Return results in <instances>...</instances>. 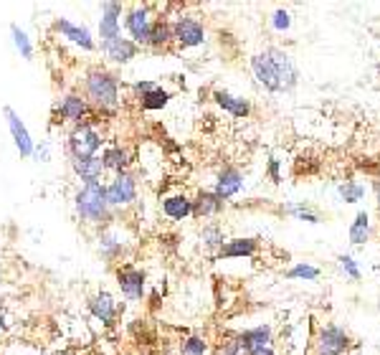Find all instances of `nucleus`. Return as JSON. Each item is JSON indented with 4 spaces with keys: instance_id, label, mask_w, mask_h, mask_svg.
Here are the masks:
<instances>
[{
    "instance_id": "a211bd4d",
    "label": "nucleus",
    "mask_w": 380,
    "mask_h": 355,
    "mask_svg": "<svg viewBox=\"0 0 380 355\" xmlns=\"http://www.w3.org/2000/svg\"><path fill=\"white\" fill-rule=\"evenodd\" d=\"M99 157H102L104 170H107V173H112V175L127 173V170L132 168V163H134V155H132L129 150H127L125 145H120V142L107 145Z\"/></svg>"
},
{
    "instance_id": "c85d7f7f",
    "label": "nucleus",
    "mask_w": 380,
    "mask_h": 355,
    "mask_svg": "<svg viewBox=\"0 0 380 355\" xmlns=\"http://www.w3.org/2000/svg\"><path fill=\"white\" fill-rule=\"evenodd\" d=\"M11 38H13V46H16V51H18L25 61L33 59V43H30L28 33H25L18 23H11Z\"/></svg>"
},
{
    "instance_id": "a19ab883",
    "label": "nucleus",
    "mask_w": 380,
    "mask_h": 355,
    "mask_svg": "<svg viewBox=\"0 0 380 355\" xmlns=\"http://www.w3.org/2000/svg\"><path fill=\"white\" fill-rule=\"evenodd\" d=\"M378 216H380V183H378Z\"/></svg>"
},
{
    "instance_id": "58836bf2",
    "label": "nucleus",
    "mask_w": 380,
    "mask_h": 355,
    "mask_svg": "<svg viewBox=\"0 0 380 355\" xmlns=\"http://www.w3.org/2000/svg\"><path fill=\"white\" fill-rule=\"evenodd\" d=\"M269 175H272L274 183H282V173H279V160H272V163H269Z\"/></svg>"
},
{
    "instance_id": "c756f323",
    "label": "nucleus",
    "mask_w": 380,
    "mask_h": 355,
    "mask_svg": "<svg viewBox=\"0 0 380 355\" xmlns=\"http://www.w3.org/2000/svg\"><path fill=\"white\" fill-rule=\"evenodd\" d=\"M338 196L342 198V203H360L365 198V183L360 181H345L338 188Z\"/></svg>"
},
{
    "instance_id": "37998d69",
    "label": "nucleus",
    "mask_w": 380,
    "mask_h": 355,
    "mask_svg": "<svg viewBox=\"0 0 380 355\" xmlns=\"http://www.w3.org/2000/svg\"><path fill=\"white\" fill-rule=\"evenodd\" d=\"M165 355H175V353H165Z\"/></svg>"
},
{
    "instance_id": "4468645a",
    "label": "nucleus",
    "mask_w": 380,
    "mask_h": 355,
    "mask_svg": "<svg viewBox=\"0 0 380 355\" xmlns=\"http://www.w3.org/2000/svg\"><path fill=\"white\" fill-rule=\"evenodd\" d=\"M97 249L107 261H120L127 254V249H129V241H127V236L120 229L104 226V229H99Z\"/></svg>"
},
{
    "instance_id": "72a5a7b5",
    "label": "nucleus",
    "mask_w": 380,
    "mask_h": 355,
    "mask_svg": "<svg viewBox=\"0 0 380 355\" xmlns=\"http://www.w3.org/2000/svg\"><path fill=\"white\" fill-rule=\"evenodd\" d=\"M317 277H320V269L312 264H294L287 271V279H307V282H314Z\"/></svg>"
},
{
    "instance_id": "ddd939ff",
    "label": "nucleus",
    "mask_w": 380,
    "mask_h": 355,
    "mask_svg": "<svg viewBox=\"0 0 380 355\" xmlns=\"http://www.w3.org/2000/svg\"><path fill=\"white\" fill-rule=\"evenodd\" d=\"M350 348V335L338 325H327L320 330L314 340V353L317 355H345Z\"/></svg>"
},
{
    "instance_id": "4be33fe9",
    "label": "nucleus",
    "mask_w": 380,
    "mask_h": 355,
    "mask_svg": "<svg viewBox=\"0 0 380 355\" xmlns=\"http://www.w3.org/2000/svg\"><path fill=\"white\" fill-rule=\"evenodd\" d=\"M226 208V201H221L213 191H198L193 198V218H216Z\"/></svg>"
},
{
    "instance_id": "a878e982",
    "label": "nucleus",
    "mask_w": 380,
    "mask_h": 355,
    "mask_svg": "<svg viewBox=\"0 0 380 355\" xmlns=\"http://www.w3.org/2000/svg\"><path fill=\"white\" fill-rule=\"evenodd\" d=\"M226 234H224V229L218 226V223H205L203 229H200V244H203L205 249H211V252H221L224 249V244H226Z\"/></svg>"
},
{
    "instance_id": "2f4dec72",
    "label": "nucleus",
    "mask_w": 380,
    "mask_h": 355,
    "mask_svg": "<svg viewBox=\"0 0 380 355\" xmlns=\"http://www.w3.org/2000/svg\"><path fill=\"white\" fill-rule=\"evenodd\" d=\"M284 213H289V216H294L296 221H307V223H320V213L312 211L309 205L304 203H292V205H284Z\"/></svg>"
},
{
    "instance_id": "a18cd8bd",
    "label": "nucleus",
    "mask_w": 380,
    "mask_h": 355,
    "mask_svg": "<svg viewBox=\"0 0 380 355\" xmlns=\"http://www.w3.org/2000/svg\"><path fill=\"white\" fill-rule=\"evenodd\" d=\"M0 257H3V252H0Z\"/></svg>"
},
{
    "instance_id": "9b49d317",
    "label": "nucleus",
    "mask_w": 380,
    "mask_h": 355,
    "mask_svg": "<svg viewBox=\"0 0 380 355\" xmlns=\"http://www.w3.org/2000/svg\"><path fill=\"white\" fill-rule=\"evenodd\" d=\"M3 117H6L8 133H11L13 145H16V150H18V155L23 157V160L33 157V150H36V142H33V137H30V133H28V127H25V122L21 120L18 112H16V109H13V107H3Z\"/></svg>"
},
{
    "instance_id": "39448f33",
    "label": "nucleus",
    "mask_w": 380,
    "mask_h": 355,
    "mask_svg": "<svg viewBox=\"0 0 380 355\" xmlns=\"http://www.w3.org/2000/svg\"><path fill=\"white\" fill-rule=\"evenodd\" d=\"M104 191H107L109 208H112V211H125V208L134 205V201H137V193H139L137 175H134L132 170L112 175V181L104 183Z\"/></svg>"
},
{
    "instance_id": "1a4fd4ad",
    "label": "nucleus",
    "mask_w": 380,
    "mask_h": 355,
    "mask_svg": "<svg viewBox=\"0 0 380 355\" xmlns=\"http://www.w3.org/2000/svg\"><path fill=\"white\" fill-rule=\"evenodd\" d=\"M173 41L180 51L198 48L205 43V26L193 16H178L173 18Z\"/></svg>"
},
{
    "instance_id": "5701e85b",
    "label": "nucleus",
    "mask_w": 380,
    "mask_h": 355,
    "mask_svg": "<svg viewBox=\"0 0 380 355\" xmlns=\"http://www.w3.org/2000/svg\"><path fill=\"white\" fill-rule=\"evenodd\" d=\"M238 340H241L246 353H253V350H261V348H272L274 332L269 325H256V327H248V330L238 332Z\"/></svg>"
},
{
    "instance_id": "c9c22d12",
    "label": "nucleus",
    "mask_w": 380,
    "mask_h": 355,
    "mask_svg": "<svg viewBox=\"0 0 380 355\" xmlns=\"http://www.w3.org/2000/svg\"><path fill=\"white\" fill-rule=\"evenodd\" d=\"M338 261H340V266H342V271L352 279V282H357V279H360V269H357V264H355V259H352V257H347V254H340Z\"/></svg>"
},
{
    "instance_id": "ea45409f",
    "label": "nucleus",
    "mask_w": 380,
    "mask_h": 355,
    "mask_svg": "<svg viewBox=\"0 0 380 355\" xmlns=\"http://www.w3.org/2000/svg\"><path fill=\"white\" fill-rule=\"evenodd\" d=\"M248 355H277V353H274V348H261V350H253V353H248Z\"/></svg>"
},
{
    "instance_id": "6ab92c4d",
    "label": "nucleus",
    "mask_w": 380,
    "mask_h": 355,
    "mask_svg": "<svg viewBox=\"0 0 380 355\" xmlns=\"http://www.w3.org/2000/svg\"><path fill=\"white\" fill-rule=\"evenodd\" d=\"M69 165H71V173L76 175V181L81 183V186H86V183H102V178L107 175L99 155L84 157V160H69Z\"/></svg>"
},
{
    "instance_id": "2eb2a0df",
    "label": "nucleus",
    "mask_w": 380,
    "mask_h": 355,
    "mask_svg": "<svg viewBox=\"0 0 380 355\" xmlns=\"http://www.w3.org/2000/svg\"><path fill=\"white\" fill-rule=\"evenodd\" d=\"M86 308H89L91 317L99 320L104 327H115L117 325V317H120V305H117L115 297L109 295L107 289H99L97 295L89 297Z\"/></svg>"
},
{
    "instance_id": "b1692460",
    "label": "nucleus",
    "mask_w": 380,
    "mask_h": 355,
    "mask_svg": "<svg viewBox=\"0 0 380 355\" xmlns=\"http://www.w3.org/2000/svg\"><path fill=\"white\" fill-rule=\"evenodd\" d=\"M213 102L224 109V112L238 117V120H243V117L251 115V104H248V99L231 94V91H226V89H216V91H213Z\"/></svg>"
},
{
    "instance_id": "7ed1b4c3",
    "label": "nucleus",
    "mask_w": 380,
    "mask_h": 355,
    "mask_svg": "<svg viewBox=\"0 0 380 355\" xmlns=\"http://www.w3.org/2000/svg\"><path fill=\"white\" fill-rule=\"evenodd\" d=\"M74 211H76V218L84 223V226H97V229L109 226L115 211H112L107 203L104 183H86V186H79L76 193H74Z\"/></svg>"
},
{
    "instance_id": "f03ea898",
    "label": "nucleus",
    "mask_w": 380,
    "mask_h": 355,
    "mask_svg": "<svg viewBox=\"0 0 380 355\" xmlns=\"http://www.w3.org/2000/svg\"><path fill=\"white\" fill-rule=\"evenodd\" d=\"M81 96H84L89 107L94 112H102V115H115L120 109L122 102V81L115 72H109L104 67H94L86 72L84 81H81Z\"/></svg>"
},
{
    "instance_id": "473e14b6",
    "label": "nucleus",
    "mask_w": 380,
    "mask_h": 355,
    "mask_svg": "<svg viewBox=\"0 0 380 355\" xmlns=\"http://www.w3.org/2000/svg\"><path fill=\"white\" fill-rule=\"evenodd\" d=\"M213 355H248V353L243 350L238 335H226L224 340L216 345V353H213Z\"/></svg>"
},
{
    "instance_id": "f8f14e48",
    "label": "nucleus",
    "mask_w": 380,
    "mask_h": 355,
    "mask_svg": "<svg viewBox=\"0 0 380 355\" xmlns=\"http://www.w3.org/2000/svg\"><path fill=\"white\" fill-rule=\"evenodd\" d=\"M127 8L122 3H115V0H107L102 3V16H99V43L115 41V38L122 36V18H125ZM97 43V46H99Z\"/></svg>"
},
{
    "instance_id": "c03bdc74",
    "label": "nucleus",
    "mask_w": 380,
    "mask_h": 355,
    "mask_svg": "<svg viewBox=\"0 0 380 355\" xmlns=\"http://www.w3.org/2000/svg\"><path fill=\"white\" fill-rule=\"evenodd\" d=\"M28 355H38V353H28Z\"/></svg>"
},
{
    "instance_id": "0eeeda50",
    "label": "nucleus",
    "mask_w": 380,
    "mask_h": 355,
    "mask_svg": "<svg viewBox=\"0 0 380 355\" xmlns=\"http://www.w3.org/2000/svg\"><path fill=\"white\" fill-rule=\"evenodd\" d=\"M91 112L94 109L89 107L84 96L79 94V91H69V94L59 96L54 104V117L61 122H69V125H84V122H91Z\"/></svg>"
},
{
    "instance_id": "e433bc0d",
    "label": "nucleus",
    "mask_w": 380,
    "mask_h": 355,
    "mask_svg": "<svg viewBox=\"0 0 380 355\" xmlns=\"http://www.w3.org/2000/svg\"><path fill=\"white\" fill-rule=\"evenodd\" d=\"M160 84H155V81H150V79H142V81H134L132 84V91H134V99H142L145 94H150L152 89H157Z\"/></svg>"
},
{
    "instance_id": "bb28decb",
    "label": "nucleus",
    "mask_w": 380,
    "mask_h": 355,
    "mask_svg": "<svg viewBox=\"0 0 380 355\" xmlns=\"http://www.w3.org/2000/svg\"><path fill=\"white\" fill-rule=\"evenodd\" d=\"M170 99H173V94H170L168 89H163V86H157V89H152L150 94H145L142 99H137V102H139V107H142V112H160V109L168 107Z\"/></svg>"
},
{
    "instance_id": "9d476101",
    "label": "nucleus",
    "mask_w": 380,
    "mask_h": 355,
    "mask_svg": "<svg viewBox=\"0 0 380 355\" xmlns=\"http://www.w3.org/2000/svg\"><path fill=\"white\" fill-rule=\"evenodd\" d=\"M51 30L54 33H59L64 41L74 43L76 48H81V51H86V54H91V51H97V38L91 36V30L86 28V26H79V23H71L69 18H54V23H51Z\"/></svg>"
},
{
    "instance_id": "f704fd0d",
    "label": "nucleus",
    "mask_w": 380,
    "mask_h": 355,
    "mask_svg": "<svg viewBox=\"0 0 380 355\" xmlns=\"http://www.w3.org/2000/svg\"><path fill=\"white\" fill-rule=\"evenodd\" d=\"M272 28L279 30V33L289 30V28H292V16H289V11H274V13H272Z\"/></svg>"
},
{
    "instance_id": "393cba45",
    "label": "nucleus",
    "mask_w": 380,
    "mask_h": 355,
    "mask_svg": "<svg viewBox=\"0 0 380 355\" xmlns=\"http://www.w3.org/2000/svg\"><path fill=\"white\" fill-rule=\"evenodd\" d=\"M173 21L170 18H160L155 21V26H152V33H150V43H147V48L150 51H168L170 46H173Z\"/></svg>"
},
{
    "instance_id": "423d86ee",
    "label": "nucleus",
    "mask_w": 380,
    "mask_h": 355,
    "mask_svg": "<svg viewBox=\"0 0 380 355\" xmlns=\"http://www.w3.org/2000/svg\"><path fill=\"white\" fill-rule=\"evenodd\" d=\"M157 16H152V6H142V3H134L125 11V30L127 38L132 43H137L139 48L150 43L152 26H155Z\"/></svg>"
},
{
    "instance_id": "4c0bfd02",
    "label": "nucleus",
    "mask_w": 380,
    "mask_h": 355,
    "mask_svg": "<svg viewBox=\"0 0 380 355\" xmlns=\"http://www.w3.org/2000/svg\"><path fill=\"white\" fill-rule=\"evenodd\" d=\"M33 157H36L38 163H46V160H49V142L36 145V150H33Z\"/></svg>"
},
{
    "instance_id": "f257e3e1",
    "label": "nucleus",
    "mask_w": 380,
    "mask_h": 355,
    "mask_svg": "<svg viewBox=\"0 0 380 355\" xmlns=\"http://www.w3.org/2000/svg\"><path fill=\"white\" fill-rule=\"evenodd\" d=\"M251 74L256 84L272 94H287L299 84V69L289 51L279 46H266L251 56Z\"/></svg>"
},
{
    "instance_id": "aec40b11",
    "label": "nucleus",
    "mask_w": 380,
    "mask_h": 355,
    "mask_svg": "<svg viewBox=\"0 0 380 355\" xmlns=\"http://www.w3.org/2000/svg\"><path fill=\"white\" fill-rule=\"evenodd\" d=\"M259 252V239H251V236H243V239H229L224 244V249L213 257L216 261L224 259H248L253 254Z\"/></svg>"
},
{
    "instance_id": "6e6552de",
    "label": "nucleus",
    "mask_w": 380,
    "mask_h": 355,
    "mask_svg": "<svg viewBox=\"0 0 380 355\" xmlns=\"http://www.w3.org/2000/svg\"><path fill=\"white\" fill-rule=\"evenodd\" d=\"M117 287H120L122 297L129 302H142L147 295V274L132 264H120L115 269Z\"/></svg>"
},
{
    "instance_id": "412c9836",
    "label": "nucleus",
    "mask_w": 380,
    "mask_h": 355,
    "mask_svg": "<svg viewBox=\"0 0 380 355\" xmlns=\"http://www.w3.org/2000/svg\"><path fill=\"white\" fill-rule=\"evenodd\" d=\"M160 211L170 221H185L193 216V198H188L185 193H175V196H165L160 201Z\"/></svg>"
},
{
    "instance_id": "dca6fc26",
    "label": "nucleus",
    "mask_w": 380,
    "mask_h": 355,
    "mask_svg": "<svg viewBox=\"0 0 380 355\" xmlns=\"http://www.w3.org/2000/svg\"><path fill=\"white\" fill-rule=\"evenodd\" d=\"M99 51H102L104 59H107L109 64H115V67H127L129 61L139 56V46L125 36L115 38V41L99 43Z\"/></svg>"
},
{
    "instance_id": "20e7f679",
    "label": "nucleus",
    "mask_w": 380,
    "mask_h": 355,
    "mask_svg": "<svg viewBox=\"0 0 380 355\" xmlns=\"http://www.w3.org/2000/svg\"><path fill=\"white\" fill-rule=\"evenodd\" d=\"M97 120L84 122V125L71 127V133L67 137V152L69 160H84V157H97L104 150V133L97 130L94 125Z\"/></svg>"
},
{
    "instance_id": "79ce46f5",
    "label": "nucleus",
    "mask_w": 380,
    "mask_h": 355,
    "mask_svg": "<svg viewBox=\"0 0 380 355\" xmlns=\"http://www.w3.org/2000/svg\"><path fill=\"white\" fill-rule=\"evenodd\" d=\"M56 355H74L71 350H61V353H56Z\"/></svg>"
},
{
    "instance_id": "f3484780",
    "label": "nucleus",
    "mask_w": 380,
    "mask_h": 355,
    "mask_svg": "<svg viewBox=\"0 0 380 355\" xmlns=\"http://www.w3.org/2000/svg\"><path fill=\"white\" fill-rule=\"evenodd\" d=\"M243 186H246V175L238 168H234V165H229V168H224L218 173L213 193H216L221 201H229V198H234V196H238V193L243 191Z\"/></svg>"
},
{
    "instance_id": "7c9ffc66",
    "label": "nucleus",
    "mask_w": 380,
    "mask_h": 355,
    "mask_svg": "<svg viewBox=\"0 0 380 355\" xmlns=\"http://www.w3.org/2000/svg\"><path fill=\"white\" fill-rule=\"evenodd\" d=\"M211 345L203 335H188L180 343V355H208Z\"/></svg>"
},
{
    "instance_id": "cd10ccee",
    "label": "nucleus",
    "mask_w": 380,
    "mask_h": 355,
    "mask_svg": "<svg viewBox=\"0 0 380 355\" xmlns=\"http://www.w3.org/2000/svg\"><path fill=\"white\" fill-rule=\"evenodd\" d=\"M370 239V216L368 211H360L355 216V221L350 223V241L355 247H362Z\"/></svg>"
}]
</instances>
